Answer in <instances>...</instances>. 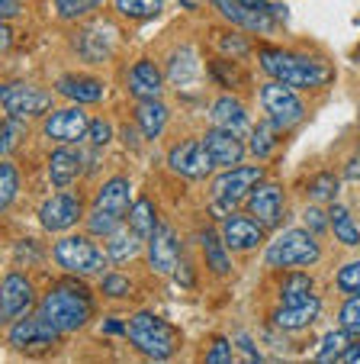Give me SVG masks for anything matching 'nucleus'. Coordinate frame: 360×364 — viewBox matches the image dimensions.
Here are the masks:
<instances>
[{"label":"nucleus","mask_w":360,"mask_h":364,"mask_svg":"<svg viewBox=\"0 0 360 364\" xmlns=\"http://www.w3.org/2000/svg\"><path fill=\"white\" fill-rule=\"evenodd\" d=\"M251 151L258 155V159H267L273 151V129L271 126H258V129H251Z\"/></svg>","instance_id":"obj_39"},{"label":"nucleus","mask_w":360,"mask_h":364,"mask_svg":"<svg viewBox=\"0 0 360 364\" xmlns=\"http://www.w3.org/2000/svg\"><path fill=\"white\" fill-rule=\"evenodd\" d=\"M55 87H58V94H65L75 103H100L103 100V84L87 75H65Z\"/></svg>","instance_id":"obj_24"},{"label":"nucleus","mask_w":360,"mask_h":364,"mask_svg":"<svg viewBox=\"0 0 360 364\" xmlns=\"http://www.w3.org/2000/svg\"><path fill=\"white\" fill-rule=\"evenodd\" d=\"M200 242H203V252H206V264H209V271H216V274H229V268H231L229 248H222L219 235L212 232V229H206V232L200 235Z\"/></svg>","instance_id":"obj_28"},{"label":"nucleus","mask_w":360,"mask_h":364,"mask_svg":"<svg viewBox=\"0 0 360 364\" xmlns=\"http://www.w3.org/2000/svg\"><path fill=\"white\" fill-rule=\"evenodd\" d=\"M0 14L7 16V20H10V16H16V4H13V0H4V4H0Z\"/></svg>","instance_id":"obj_50"},{"label":"nucleus","mask_w":360,"mask_h":364,"mask_svg":"<svg viewBox=\"0 0 360 364\" xmlns=\"http://www.w3.org/2000/svg\"><path fill=\"white\" fill-rule=\"evenodd\" d=\"M338 323L347 336H360V296H347L338 309Z\"/></svg>","instance_id":"obj_35"},{"label":"nucleus","mask_w":360,"mask_h":364,"mask_svg":"<svg viewBox=\"0 0 360 364\" xmlns=\"http://www.w3.org/2000/svg\"><path fill=\"white\" fill-rule=\"evenodd\" d=\"M357 178H360V155L351 161V165H347V181H357Z\"/></svg>","instance_id":"obj_49"},{"label":"nucleus","mask_w":360,"mask_h":364,"mask_svg":"<svg viewBox=\"0 0 360 364\" xmlns=\"http://www.w3.org/2000/svg\"><path fill=\"white\" fill-rule=\"evenodd\" d=\"M0 46H4V52L10 48V29L7 26H4V33H0Z\"/></svg>","instance_id":"obj_51"},{"label":"nucleus","mask_w":360,"mask_h":364,"mask_svg":"<svg viewBox=\"0 0 360 364\" xmlns=\"http://www.w3.org/2000/svg\"><path fill=\"white\" fill-rule=\"evenodd\" d=\"M129 210H132L129 181L126 178L107 181L94 200V210H90V220H87V232L90 235H113L116 229L129 220Z\"/></svg>","instance_id":"obj_3"},{"label":"nucleus","mask_w":360,"mask_h":364,"mask_svg":"<svg viewBox=\"0 0 360 364\" xmlns=\"http://www.w3.org/2000/svg\"><path fill=\"white\" fill-rule=\"evenodd\" d=\"M258 184H261V168H241V165L225 168V171L212 181V210H216L219 216L229 213L231 206L241 203Z\"/></svg>","instance_id":"obj_6"},{"label":"nucleus","mask_w":360,"mask_h":364,"mask_svg":"<svg viewBox=\"0 0 360 364\" xmlns=\"http://www.w3.org/2000/svg\"><path fill=\"white\" fill-rule=\"evenodd\" d=\"M20 132H23L20 117L4 119V136H0V151H4V155H10V151L16 149V142H20Z\"/></svg>","instance_id":"obj_40"},{"label":"nucleus","mask_w":360,"mask_h":364,"mask_svg":"<svg viewBox=\"0 0 360 364\" xmlns=\"http://www.w3.org/2000/svg\"><path fill=\"white\" fill-rule=\"evenodd\" d=\"M328 220H332V229H334V235H338V242H344V245H360V232H357V226H354L351 213H347V206L334 203L332 210H328Z\"/></svg>","instance_id":"obj_30"},{"label":"nucleus","mask_w":360,"mask_h":364,"mask_svg":"<svg viewBox=\"0 0 360 364\" xmlns=\"http://www.w3.org/2000/svg\"><path fill=\"white\" fill-rule=\"evenodd\" d=\"M155 226H158L155 206H151L145 197L136 200V203H132V210H129V229L136 235H142V239H148V235L155 232Z\"/></svg>","instance_id":"obj_29"},{"label":"nucleus","mask_w":360,"mask_h":364,"mask_svg":"<svg viewBox=\"0 0 360 364\" xmlns=\"http://www.w3.org/2000/svg\"><path fill=\"white\" fill-rule=\"evenodd\" d=\"M261 103H264L267 117L273 119L277 129H290L302 119V100L296 97V87H286L280 81L261 87Z\"/></svg>","instance_id":"obj_8"},{"label":"nucleus","mask_w":360,"mask_h":364,"mask_svg":"<svg viewBox=\"0 0 360 364\" xmlns=\"http://www.w3.org/2000/svg\"><path fill=\"white\" fill-rule=\"evenodd\" d=\"M126 336L142 355L155 358V361H168L177 351V332L164 319H158L155 313H136Z\"/></svg>","instance_id":"obj_4"},{"label":"nucleus","mask_w":360,"mask_h":364,"mask_svg":"<svg viewBox=\"0 0 360 364\" xmlns=\"http://www.w3.org/2000/svg\"><path fill=\"white\" fill-rule=\"evenodd\" d=\"M261 65H264V71L273 81L286 84V87H322L332 77V68L322 58L293 55V52H283V48H264Z\"/></svg>","instance_id":"obj_2"},{"label":"nucleus","mask_w":360,"mask_h":364,"mask_svg":"<svg viewBox=\"0 0 360 364\" xmlns=\"http://www.w3.org/2000/svg\"><path fill=\"white\" fill-rule=\"evenodd\" d=\"M168 165H170V171H174L177 178L200 181V178H209V171L216 168V161H212L206 142H197V139H190V142H177L174 149H170Z\"/></svg>","instance_id":"obj_9"},{"label":"nucleus","mask_w":360,"mask_h":364,"mask_svg":"<svg viewBox=\"0 0 360 364\" xmlns=\"http://www.w3.org/2000/svg\"><path fill=\"white\" fill-rule=\"evenodd\" d=\"M77 48H81L77 55L90 58V62H103V58H109V48H113V29H109V23H94L90 29H84Z\"/></svg>","instance_id":"obj_25"},{"label":"nucleus","mask_w":360,"mask_h":364,"mask_svg":"<svg viewBox=\"0 0 360 364\" xmlns=\"http://www.w3.org/2000/svg\"><path fill=\"white\" fill-rule=\"evenodd\" d=\"M309 191H312V200H334V193H338V178H334V174H319Z\"/></svg>","instance_id":"obj_41"},{"label":"nucleus","mask_w":360,"mask_h":364,"mask_svg":"<svg viewBox=\"0 0 360 364\" xmlns=\"http://www.w3.org/2000/svg\"><path fill=\"white\" fill-rule=\"evenodd\" d=\"M0 100H4V110H7L10 117L33 119V117H39V113L48 110L52 97H48L42 87H36V84H7L4 94H0Z\"/></svg>","instance_id":"obj_11"},{"label":"nucleus","mask_w":360,"mask_h":364,"mask_svg":"<svg viewBox=\"0 0 360 364\" xmlns=\"http://www.w3.org/2000/svg\"><path fill=\"white\" fill-rule=\"evenodd\" d=\"M39 313L62 332H77L81 326H87L90 313H94V296H90V290L84 284L62 281L42 296Z\"/></svg>","instance_id":"obj_1"},{"label":"nucleus","mask_w":360,"mask_h":364,"mask_svg":"<svg viewBox=\"0 0 360 364\" xmlns=\"http://www.w3.org/2000/svg\"><path fill=\"white\" fill-rule=\"evenodd\" d=\"M42 129H45V136L55 139V142H77V139L87 136L90 119L84 117V110H75V107H71V110L48 113Z\"/></svg>","instance_id":"obj_17"},{"label":"nucleus","mask_w":360,"mask_h":364,"mask_svg":"<svg viewBox=\"0 0 360 364\" xmlns=\"http://www.w3.org/2000/svg\"><path fill=\"white\" fill-rule=\"evenodd\" d=\"M103 332H116V336H126V332H129V326L116 323V319H107V323H103Z\"/></svg>","instance_id":"obj_48"},{"label":"nucleus","mask_w":360,"mask_h":364,"mask_svg":"<svg viewBox=\"0 0 360 364\" xmlns=\"http://www.w3.org/2000/svg\"><path fill=\"white\" fill-rule=\"evenodd\" d=\"M193 75H197V58H190L187 65H180V58L174 55V62H170V77H174V84L193 81Z\"/></svg>","instance_id":"obj_43"},{"label":"nucleus","mask_w":360,"mask_h":364,"mask_svg":"<svg viewBox=\"0 0 360 364\" xmlns=\"http://www.w3.org/2000/svg\"><path fill=\"white\" fill-rule=\"evenodd\" d=\"M16 191H20V174H16V168L10 161H4L0 165V206L4 210L16 200Z\"/></svg>","instance_id":"obj_32"},{"label":"nucleus","mask_w":360,"mask_h":364,"mask_svg":"<svg viewBox=\"0 0 360 364\" xmlns=\"http://www.w3.org/2000/svg\"><path fill=\"white\" fill-rule=\"evenodd\" d=\"M312 294V277L296 271V274H286L283 287H280V296L283 300H299V296H309Z\"/></svg>","instance_id":"obj_34"},{"label":"nucleus","mask_w":360,"mask_h":364,"mask_svg":"<svg viewBox=\"0 0 360 364\" xmlns=\"http://www.w3.org/2000/svg\"><path fill=\"white\" fill-rule=\"evenodd\" d=\"M338 290L347 296H360V262H351L338 271Z\"/></svg>","instance_id":"obj_37"},{"label":"nucleus","mask_w":360,"mask_h":364,"mask_svg":"<svg viewBox=\"0 0 360 364\" xmlns=\"http://www.w3.org/2000/svg\"><path fill=\"white\" fill-rule=\"evenodd\" d=\"M222 46H225V48H238V52H245V48H248V42L241 39V36H225V39H222Z\"/></svg>","instance_id":"obj_47"},{"label":"nucleus","mask_w":360,"mask_h":364,"mask_svg":"<svg viewBox=\"0 0 360 364\" xmlns=\"http://www.w3.org/2000/svg\"><path fill=\"white\" fill-rule=\"evenodd\" d=\"M203 142H206V149H209L212 161L222 168H235L238 161H241V155H245V145H241L238 132H229V129H222V126L206 132Z\"/></svg>","instance_id":"obj_20"},{"label":"nucleus","mask_w":360,"mask_h":364,"mask_svg":"<svg viewBox=\"0 0 360 364\" xmlns=\"http://www.w3.org/2000/svg\"><path fill=\"white\" fill-rule=\"evenodd\" d=\"M241 4H248V7H267V0H241Z\"/></svg>","instance_id":"obj_52"},{"label":"nucleus","mask_w":360,"mask_h":364,"mask_svg":"<svg viewBox=\"0 0 360 364\" xmlns=\"http://www.w3.org/2000/svg\"><path fill=\"white\" fill-rule=\"evenodd\" d=\"M100 4L103 0H55V10H58L62 20H81V16H87Z\"/></svg>","instance_id":"obj_33"},{"label":"nucleus","mask_w":360,"mask_h":364,"mask_svg":"<svg viewBox=\"0 0 360 364\" xmlns=\"http://www.w3.org/2000/svg\"><path fill=\"white\" fill-rule=\"evenodd\" d=\"M58 336H62V329L48 323L42 313H36V316H23L10 326V345L20 348V351L45 348V345L58 342Z\"/></svg>","instance_id":"obj_10"},{"label":"nucleus","mask_w":360,"mask_h":364,"mask_svg":"<svg viewBox=\"0 0 360 364\" xmlns=\"http://www.w3.org/2000/svg\"><path fill=\"white\" fill-rule=\"evenodd\" d=\"M107 262V252H100L87 235H71V239H62L55 245V264L65 268L68 274H94Z\"/></svg>","instance_id":"obj_7"},{"label":"nucleus","mask_w":360,"mask_h":364,"mask_svg":"<svg viewBox=\"0 0 360 364\" xmlns=\"http://www.w3.org/2000/svg\"><path fill=\"white\" fill-rule=\"evenodd\" d=\"M328 223H332V220L322 213V206H309V210H306V226L312 229V235H315V232H325Z\"/></svg>","instance_id":"obj_45"},{"label":"nucleus","mask_w":360,"mask_h":364,"mask_svg":"<svg viewBox=\"0 0 360 364\" xmlns=\"http://www.w3.org/2000/svg\"><path fill=\"white\" fill-rule=\"evenodd\" d=\"M338 361H344V364H360V342H351L344 351L338 355Z\"/></svg>","instance_id":"obj_46"},{"label":"nucleus","mask_w":360,"mask_h":364,"mask_svg":"<svg viewBox=\"0 0 360 364\" xmlns=\"http://www.w3.org/2000/svg\"><path fill=\"white\" fill-rule=\"evenodd\" d=\"M87 139H90V145H94V149H100V145H107L109 139H113V126H109L107 119H90Z\"/></svg>","instance_id":"obj_42"},{"label":"nucleus","mask_w":360,"mask_h":364,"mask_svg":"<svg viewBox=\"0 0 360 364\" xmlns=\"http://www.w3.org/2000/svg\"><path fill=\"white\" fill-rule=\"evenodd\" d=\"M248 213L261 220L264 226H273L283 213V191L277 184H258L248 193Z\"/></svg>","instance_id":"obj_19"},{"label":"nucleus","mask_w":360,"mask_h":364,"mask_svg":"<svg viewBox=\"0 0 360 364\" xmlns=\"http://www.w3.org/2000/svg\"><path fill=\"white\" fill-rule=\"evenodd\" d=\"M148 264L158 274H170L180 264V245H177V235L168 223H158L155 232L148 235Z\"/></svg>","instance_id":"obj_13"},{"label":"nucleus","mask_w":360,"mask_h":364,"mask_svg":"<svg viewBox=\"0 0 360 364\" xmlns=\"http://www.w3.org/2000/svg\"><path fill=\"white\" fill-rule=\"evenodd\" d=\"M264 235V223L254 220V216H225L222 223V242L229 252H248L254 248Z\"/></svg>","instance_id":"obj_16"},{"label":"nucleus","mask_w":360,"mask_h":364,"mask_svg":"<svg viewBox=\"0 0 360 364\" xmlns=\"http://www.w3.org/2000/svg\"><path fill=\"white\" fill-rule=\"evenodd\" d=\"M142 235H136L129 229V232H123V229H116L113 235H109V242H107V258L109 262H116V264H123V262H132L138 252H142Z\"/></svg>","instance_id":"obj_27"},{"label":"nucleus","mask_w":360,"mask_h":364,"mask_svg":"<svg viewBox=\"0 0 360 364\" xmlns=\"http://www.w3.org/2000/svg\"><path fill=\"white\" fill-rule=\"evenodd\" d=\"M136 123L142 129L145 139H158L168 126V107L161 103V97H151V100H142L136 110Z\"/></svg>","instance_id":"obj_26"},{"label":"nucleus","mask_w":360,"mask_h":364,"mask_svg":"<svg viewBox=\"0 0 360 364\" xmlns=\"http://www.w3.org/2000/svg\"><path fill=\"white\" fill-rule=\"evenodd\" d=\"M212 123L241 136V132H248L251 119H248V110L241 100H235V97H219V100L212 103Z\"/></svg>","instance_id":"obj_23"},{"label":"nucleus","mask_w":360,"mask_h":364,"mask_svg":"<svg viewBox=\"0 0 360 364\" xmlns=\"http://www.w3.org/2000/svg\"><path fill=\"white\" fill-rule=\"evenodd\" d=\"M319 296H299V300H283L277 309H273V326L280 329H306L319 319Z\"/></svg>","instance_id":"obj_15"},{"label":"nucleus","mask_w":360,"mask_h":364,"mask_svg":"<svg viewBox=\"0 0 360 364\" xmlns=\"http://www.w3.org/2000/svg\"><path fill=\"white\" fill-rule=\"evenodd\" d=\"M347 348V332L341 329V332H328L325 338H322V348H319V355H315V361H334V358L341 355V351Z\"/></svg>","instance_id":"obj_36"},{"label":"nucleus","mask_w":360,"mask_h":364,"mask_svg":"<svg viewBox=\"0 0 360 364\" xmlns=\"http://www.w3.org/2000/svg\"><path fill=\"white\" fill-rule=\"evenodd\" d=\"M212 7L229 23H235V26H241V29H251V33H267V29L273 26L267 7H248L241 0H212Z\"/></svg>","instance_id":"obj_18"},{"label":"nucleus","mask_w":360,"mask_h":364,"mask_svg":"<svg viewBox=\"0 0 360 364\" xmlns=\"http://www.w3.org/2000/svg\"><path fill=\"white\" fill-rule=\"evenodd\" d=\"M113 4L129 20H151L161 14V0H113Z\"/></svg>","instance_id":"obj_31"},{"label":"nucleus","mask_w":360,"mask_h":364,"mask_svg":"<svg viewBox=\"0 0 360 364\" xmlns=\"http://www.w3.org/2000/svg\"><path fill=\"white\" fill-rule=\"evenodd\" d=\"M100 290L107 296H113V300H123V296H129L132 294V281L126 274H107L100 281Z\"/></svg>","instance_id":"obj_38"},{"label":"nucleus","mask_w":360,"mask_h":364,"mask_svg":"<svg viewBox=\"0 0 360 364\" xmlns=\"http://www.w3.org/2000/svg\"><path fill=\"white\" fill-rule=\"evenodd\" d=\"M264 258L273 268H306V264H315L322 258V248L315 235H309L306 229H290L267 245Z\"/></svg>","instance_id":"obj_5"},{"label":"nucleus","mask_w":360,"mask_h":364,"mask_svg":"<svg viewBox=\"0 0 360 364\" xmlns=\"http://www.w3.org/2000/svg\"><path fill=\"white\" fill-rule=\"evenodd\" d=\"M81 174V151L75 149H55L48 155V181L52 187H71Z\"/></svg>","instance_id":"obj_21"},{"label":"nucleus","mask_w":360,"mask_h":364,"mask_svg":"<svg viewBox=\"0 0 360 364\" xmlns=\"http://www.w3.org/2000/svg\"><path fill=\"white\" fill-rule=\"evenodd\" d=\"M206 361H212V364H229V361H231L229 338H222V336H219L216 342H212V348L206 351Z\"/></svg>","instance_id":"obj_44"},{"label":"nucleus","mask_w":360,"mask_h":364,"mask_svg":"<svg viewBox=\"0 0 360 364\" xmlns=\"http://www.w3.org/2000/svg\"><path fill=\"white\" fill-rule=\"evenodd\" d=\"M33 284H29V277L23 274H7L4 277V290H0V316L7 319V323H16V319H23L33 309Z\"/></svg>","instance_id":"obj_12"},{"label":"nucleus","mask_w":360,"mask_h":364,"mask_svg":"<svg viewBox=\"0 0 360 364\" xmlns=\"http://www.w3.org/2000/svg\"><path fill=\"white\" fill-rule=\"evenodd\" d=\"M81 220V200L75 193H55L52 200L39 206V223L48 229V232H62V229H71Z\"/></svg>","instance_id":"obj_14"},{"label":"nucleus","mask_w":360,"mask_h":364,"mask_svg":"<svg viewBox=\"0 0 360 364\" xmlns=\"http://www.w3.org/2000/svg\"><path fill=\"white\" fill-rule=\"evenodd\" d=\"M161 87H164V75L158 71L155 62H138L132 65L129 71V90L132 97H138V100H151V97H161Z\"/></svg>","instance_id":"obj_22"}]
</instances>
